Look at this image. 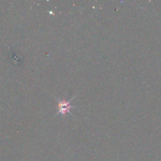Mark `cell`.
Listing matches in <instances>:
<instances>
[{
    "mask_svg": "<svg viewBox=\"0 0 161 161\" xmlns=\"http://www.w3.org/2000/svg\"><path fill=\"white\" fill-rule=\"evenodd\" d=\"M69 103H70V101H69V102H65V101H60L58 104V108H59L58 113H60V114L64 115L65 113L69 112V109L72 108V106L69 105Z\"/></svg>",
    "mask_w": 161,
    "mask_h": 161,
    "instance_id": "cell-1",
    "label": "cell"
}]
</instances>
